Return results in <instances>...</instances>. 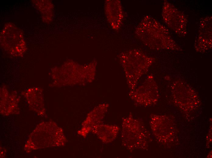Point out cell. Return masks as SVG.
I'll use <instances>...</instances> for the list:
<instances>
[{
	"instance_id": "3957f363",
	"label": "cell",
	"mask_w": 212,
	"mask_h": 158,
	"mask_svg": "<svg viewBox=\"0 0 212 158\" xmlns=\"http://www.w3.org/2000/svg\"><path fill=\"white\" fill-rule=\"evenodd\" d=\"M105 9L107 18L112 27L115 30H118L122 26L124 17L120 1H107Z\"/></svg>"
},
{
	"instance_id": "6da1fadb",
	"label": "cell",
	"mask_w": 212,
	"mask_h": 158,
	"mask_svg": "<svg viewBox=\"0 0 212 158\" xmlns=\"http://www.w3.org/2000/svg\"><path fill=\"white\" fill-rule=\"evenodd\" d=\"M135 33L145 45L152 49L177 50L179 47L166 28L150 16H146L142 20L136 28Z\"/></svg>"
},
{
	"instance_id": "7a4b0ae2",
	"label": "cell",
	"mask_w": 212,
	"mask_h": 158,
	"mask_svg": "<svg viewBox=\"0 0 212 158\" xmlns=\"http://www.w3.org/2000/svg\"><path fill=\"white\" fill-rule=\"evenodd\" d=\"M118 57L131 91L136 88L139 79L147 72L155 60L136 49L123 52Z\"/></svg>"
}]
</instances>
